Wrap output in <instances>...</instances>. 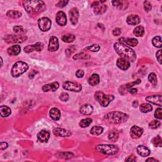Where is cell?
I'll return each mask as SVG.
<instances>
[{
    "instance_id": "obj_45",
    "label": "cell",
    "mask_w": 162,
    "mask_h": 162,
    "mask_svg": "<svg viewBox=\"0 0 162 162\" xmlns=\"http://www.w3.org/2000/svg\"><path fill=\"white\" fill-rule=\"evenodd\" d=\"M154 117L158 119H162V110L161 108H158L156 109L155 112H154Z\"/></svg>"
},
{
    "instance_id": "obj_7",
    "label": "cell",
    "mask_w": 162,
    "mask_h": 162,
    "mask_svg": "<svg viewBox=\"0 0 162 162\" xmlns=\"http://www.w3.org/2000/svg\"><path fill=\"white\" fill-rule=\"evenodd\" d=\"M63 89L73 92H80L82 90V86L78 82L66 81L63 84Z\"/></svg>"
},
{
    "instance_id": "obj_43",
    "label": "cell",
    "mask_w": 162,
    "mask_h": 162,
    "mask_svg": "<svg viewBox=\"0 0 162 162\" xmlns=\"http://www.w3.org/2000/svg\"><path fill=\"white\" fill-rule=\"evenodd\" d=\"M160 125H161L160 122H159L158 120H153L149 124V127L150 129H155L159 127Z\"/></svg>"
},
{
    "instance_id": "obj_9",
    "label": "cell",
    "mask_w": 162,
    "mask_h": 162,
    "mask_svg": "<svg viewBox=\"0 0 162 162\" xmlns=\"http://www.w3.org/2000/svg\"><path fill=\"white\" fill-rule=\"evenodd\" d=\"M38 26L41 30L46 32L50 29L51 27V21L47 17H42L38 20Z\"/></svg>"
},
{
    "instance_id": "obj_16",
    "label": "cell",
    "mask_w": 162,
    "mask_h": 162,
    "mask_svg": "<svg viewBox=\"0 0 162 162\" xmlns=\"http://www.w3.org/2000/svg\"><path fill=\"white\" fill-rule=\"evenodd\" d=\"M146 100L151 103L161 107V95H154L146 98Z\"/></svg>"
},
{
    "instance_id": "obj_3",
    "label": "cell",
    "mask_w": 162,
    "mask_h": 162,
    "mask_svg": "<svg viewBox=\"0 0 162 162\" xmlns=\"http://www.w3.org/2000/svg\"><path fill=\"white\" fill-rule=\"evenodd\" d=\"M128 115L120 111H111L105 115V119L111 124H118L125 122L128 119Z\"/></svg>"
},
{
    "instance_id": "obj_47",
    "label": "cell",
    "mask_w": 162,
    "mask_h": 162,
    "mask_svg": "<svg viewBox=\"0 0 162 162\" xmlns=\"http://www.w3.org/2000/svg\"><path fill=\"white\" fill-rule=\"evenodd\" d=\"M60 99L62 101H67L69 99V96L67 93H63L60 94Z\"/></svg>"
},
{
    "instance_id": "obj_18",
    "label": "cell",
    "mask_w": 162,
    "mask_h": 162,
    "mask_svg": "<svg viewBox=\"0 0 162 162\" xmlns=\"http://www.w3.org/2000/svg\"><path fill=\"white\" fill-rule=\"evenodd\" d=\"M59 87V83L57 82H55L51 84H48L44 85L43 86V89L44 92H48V91H52V92H55L56 90L58 89Z\"/></svg>"
},
{
    "instance_id": "obj_41",
    "label": "cell",
    "mask_w": 162,
    "mask_h": 162,
    "mask_svg": "<svg viewBox=\"0 0 162 162\" xmlns=\"http://www.w3.org/2000/svg\"><path fill=\"white\" fill-rule=\"evenodd\" d=\"M126 43L129 46L134 47L138 44V41L134 38H129L126 40Z\"/></svg>"
},
{
    "instance_id": "obj_55",
    "label": "cell",
    "mask_w": 162,
    "mask_h": 162,
    "mask_svg": "<svg viewBox=\"0 0 162 162\" xmlns=\"http://www.w3.org/2000/svg\"><path fill=\"white\" fill-rule=\"evenodd\" d=\"M146 161H157L158 162V160L154 159V158H148V159H147Z\"/></svg>"
},
{
    "instance_id": "obj_20",
    "label": "cell",
    "mask_w": 162,
    "mask_h": 162,
    "mask_svg": "<svg viewBox=\"0 0 162 162\" xmlns=\"http://www.w3.org/2000/svg\"><path fill=\"white\" fill-rule=\"evenodd\" d=\"M140 22L141 19L137 15H131L127 19V22L129 25L136 26L137 24H139Z\"/></svg>"
},
{
    "instance_id": "obj_50",
    "label": "cell",
    "mask_w": 162,
    "mask_h": 162,
    "mask_svg": "<svg viewBox=\"0 0 162 162\" xmlns=\"http://www.w3.org/2000/svg\"><path fill=\"white\" fill-rule=\"evenodd\" d=\"M75 75H76L77 78H79V79L82 78V77H83V76L84 75V72L83 70H78L76 72Z\"/></svg>"
},
{
    "instance_id": "obj_8",
    "label": "cell",
    "mask_w": 162,
    "mask_h": 162,
    "mask_svg": "<svg viewBox=\"0 0 162 162\" xmlns=\"http://www.w3.org/2000/svg\"><path fill=\"white\" fill-rule=\"evenodd\" d=\"M27 39L25 35H8L5 38V40L8 43H21Z\"/></svg>"
},
{
    "instance_id": "obj_53",
    "label": "cell",
    "mask_w": 162,
    "mask_h": 162,
    "mask_svg": "<svg viewBox=\"0 0 162 162\" xmlns=\"http://www.w3.org/2000/svg\"><path fill=\"white\" fill-rule=\"evenodd\" d=\"M8 144L6 142H1V144H0V149L1 150H4L5 149L7 148V147H8Z\"/></svg>"
},
{
    "instance_id": "obj_28",
    "label": "cell",
    "mask_w": 162,
    "mask_h": 162,
    "mask_svg": "<svg viewBox=\"0 0 162 162\" xmlns=\"http://www.w3.org/2000/svg\"><path fill=\"white\" fill-rule=\"evenodd\" d=\"M88 82L91 86H96L100 82V76L96 73H94L91 75L89 79H88Z\"/></svg>"
},
{
    "instance_id": "obj_15",
    "label": "cell",
    "mask_w": 162,
    "mask_h": 162,
    "mask_svg": "<svg viewBox=\"0 0 162 162\" xmlns=\"http://www.w3.org/2000/svg\"><path fill=\"white\" fill-rule=\"evenodd\" d=\"M56 21L60 26H65L66 22H67V21H66V17L65 13L62 11L58 12L56 16Z\"/></svg>"
},
{
    "instance_id": "obj_17",
    "label": "cell",
    "mask_w": 162,
    "mask_h": 162,
    "mask_svg": "<svg viewBox=\"0 0 162 162\" xmlns=\"http://www.w3.org/2000/svg\"><path fill=\"white\" fill-rule=\"evenodd\" d=\"M117 65L119 69L123 70H127L130 67V62L125 58H119L117 61Z\"/></svg>"
},
{
    "instance_id": "obj_23",
    "label": "cell",
    "mask_w": 162,
    "mask_h": 162,
    "mask_svg": "<svg viewBox=\"0 0 162 162\" xmlns=\"http://www.w3.org/2000/svg\"><path fill=\"white\" fill-rule=\"evenodd\" d=\"M93 111V107L90 105H85L80 108V113L83 115H91Z\"/></svg>"
},
{
    "instance_id": "obj_35",
    "label": "cell",
    "mask_w": 162,
    "mask_h": 162,
    "mask_svg": "<svg viewBox=\"0 0 162 162\" xmlns=\"http://www.w3.org/2000/svg\"><path fill=\"white\" fill-rule=\"evenodd\" d=\"M139 108H140V110L143 113H147L152 111L153 110L152 106L149 103H143L142 105H141Z\"/></svg>"
},
{
    "instance_id": "obj_21",
    "label": "cell",
    "mask_w": 162,
    "mask_h": 162,
    "mask_svg": "<svg viewBox=\"0 0 162 162\" xmlns=\"http://www.w3.org/2000/svg\"><path fill=\"white\" fill-rule=\"evenodd\" d=\"M137 152L140 156L143 157H146L150 154V150L144 146H139L137 147Z\"/></svg>"
},
{
    "instance_id": "obj_13",
    "label": "cell",
    "mask_w": 162,
    "mask_h": 162,
    "mask_svg": "<svg viewBox=\"0 0 162 162\" xmlns=\"http://www.w3.org/2000/svg\"><path fill=\"white\" fill-rule=\"evenodd\" d=\"M69 16L70 22L73 25H76V24L78 22V19L79 17V13L78 9L76 8H73L70 10L69 12Z\"/></svg>"
},
{
    "instance_id": "obj_29",
    "label": "cell",
    "mask_w": 162,
    "mask_h": 162,
    "mask_svg": "<svg viewBox=\"0 0 162 162\" xmlns=\"http://www.w3.org/2000/svg\"><path fill=\"white\" fill-rule=\"evenodd\" d=\"M0 113L3 117H7L11 114L12 110L8 107L7 106H1L0 107Z\"/></svg>"
},
{
    "instance_id": "obj_30",
    "label": "cell",
    "mask_w": 162,
    "mask_h": 162,
    "mask_svg": "<svg viewBox=\"0 0 162 162\" xmlns=\"http://www.w3.org/2000/svg\"><path fill=\"white\" fill-rule=\"evenodd\" d=\"M118 132L117 130H112L108 134V139L111 142H116L118 139Z\"/></svg>"
},
{
    "instance_id": "obj_54",
    "label": "cell",
    "mask_w": 162,
    "mask_h": 162,
    "mask_svg": "<svg viewBox=\"0 0 162 162\" xmlns=\"http://www.w3.org/2000/svg\"><path fill=\"white\" fill-rule=\"evenodd\" d=\"M129 93H131V94H136L137 93V89H136V88H131V89H129Z\"/></svg>"
},
{
    "instance_id": "obj_1",
    "label": "cell",
    "mask_w": 162,
    "mask_h": 162,
    "mask_svg": "<svg viewBox=\"0 0 162 162\" xmlns=\"http://www.w3.org/2000/svg\"><path fill=\"white\" fill-rule=\"evenodd\" d=\"M114 49L117 53L121 58L127 60L129 62H134L136 59V55L132 48L122 43H116L114 44Z\"/></svg>"
},
{
    "instance_id": "obj_6",
    "label": "cell",
    "mask_w": 162,
    "mask_h": 162,
    "mask_svg": "<svg viewBox=\"0 0 162 162\" xmlns=\"http://www.w3.org/2000/svg\"><path fill=\"white\" fill-rule=\"evenodd\" d=\"M96 150L98 152L107 155H114L118 151V147L112 144H100L96 146Z\"/></svg>"
},
{
    "instance_id": "obj_40",
    "label": "cell",
    "mask_w": 162,
    "mask_h": 162,
    "mask_svg": "<svg viewBox=\"0 0 162 162\" xmlns=\"http://www.w3.org/2000/svg\"><path fill=\"white\" fill-rule=\"evenodd\" d=\"M13 30L17 34L24 35L26 33V30L24 29V28L22 26H17L14 27Z\"/></svg>"
},
{
    "instance_id": "obj_34",
    "label": "cell",
    "mask_w": 162,
    "mask_h": 162,
    "mask_svg": "<svg viewBox=\"0 0 162 162\" xmlns=\"http://www.w3.org/2000/svg\"><path fill=\"white\" fill-rule=\"evenodd\" d=\"M75 37L74 35L73 34H66V35H63V36L62 37V39L63 42L65 43H72V42L75 40Z\"/></svg>"
},
{
    "instance_id": "obj_22",
    "label": "cell",
    "mask_w": 162,
    "mask_h": 162,
    "mask_svg": "<svg viewBox=\"0 0 162 162\" xmlns=\"http://www.w3.org/2000/svg\"><path fill=\"white\" fill-rule=\"evenodd\" d=\"M50 116L53 120H58L61 117L60 111V110H58V108H53L50 111Z\"/></svg>"
},
{
    "instance_id": "obj_49",
    "label": "cell",
    "mask_w": 162,
    "mask_h": 162,
    "mask_svg": "<svg viewBox=\"0 0 162 162\" xmlns=\"http://www.w3.org/2000/svg\"><path fill=\"white\" fill-rule=\"evenodd\" d=\"M68 3V1H60L56 6L60 7V8H62V7H64L65 5H67Z\"/></svg>"
},
{
    "instance_id": "obj_2",
    "label": "cell",
    "mask_w": 162,
    "mask_h": 162,
    "mask_svg": "<svg viewBox=\"0 0 162 162\" xmlns=\"http://www.w3.org/2000/svg\"><path fill=\"white\" fill-rule=\"evenodd\" d=\"M23 5L26 12L34 15L37 14L43 10L45 8V4L43 1H24L23 2Z\"/></svg>"
},
{
    "instance_id": "obj_31",
    "label": "cell",
    "mask_w": 162,
    "mask_h": 162,
    "mask_svg": "<svg viewBox=\"0 0 162 162\" xmlns=\"http://www.w3.org/2000/svg\"><path fill=\"white\" fill-rule=\"evenodd\" d=\"M6 15L12 19H18L22 16V13L15 10H9L6 13Z\"/></svg>"
},
{
    "instance_id": "obj_27",
    "label": "cell",
    "mask_w": 162,
    "mask_h": 162,
    "mask_svg": "<svg viewBox=\"0 0 162 162\" xmlns=\"http://www.w3.org/2000/svg\"><path fill=\"white\" fill-rule=\"evenodd\" d=\"M111 3L114 6L120 9H125L127 8L129 3L126 1H113Z\"/></svg>"
},
{
    "instance_id": "obj_19",
    "label": "cell",
    "mask_w": 162,
    "mask_h": 162,
    "mask_svg": "<svg viewBox=\"0 0 162 162\" xmlns=\"http://www.w3.org/2000/svg\"><path fill=\"white\" fill-rule=\"evenodd\" d=\"M50 133L45 130H43L38 133L37 139L41 143H46L50 139Z\"/></svg>"
},
{
    "instance_id": "obj_51",
    "label": "cell",
    "mask_w": 162,
    "mask_h": 162,
    "mask_svg": "<svg viewBox=\"0 0 162 162\" xmlns=\"http://www.w3.org/2000/svg\"><path fill=\"white\" fill-rule=\"evenodd\" d=\"M136 161V157L132 154V155H130L127 158L125 159V161Z\"/></svg>"
},
{
    "instance_id": "obj_5",
    "label": "cell",
    "mask_w": 162,
    "mask_h": 162,
    "mask_svg": "<svg viewBox=\"0 0 162 162\" xmlns=\"http://www.w3.org/2000/svg\"><path fill=\"white\" fill-rule=\"evenodd\" d=\"M94 98L102 107H107L111 101L114 100V96L110 94H105L102 91H97L94 94Z\"/></svg>"
},
{
    "instance_id": "obj_14",
    "label": "cell",
    "mask_w": 162,
    "mask_h": 162,
    "mask_svg": "<svg viewBox=\"0 0 162 162\" xmlns=\"http://www.w3.org/2000/svg\"><path fill=\"white\" fill-rule=\"evenodd\" d=\"M53 134L56 137H66L72 135V133L70 131L62 128H55L53 129Z\"/></svg>"
},
{
    "instance_id": "obj_38",
    "label": "cell",
    "mask_w": 162,
    "mask_h": 162,
    "mask_svg": "<svg viewBox=\"0 0 162 162\" xmlns=\"http://www.w3.org/2000/svg\"><path fill=\"white\" fill-rule=\"evenodd\" d=\"M148 80L150 83L153 86H156L157 84V77L156 75L154 72L150 73L148 75Z\"/></svg>"
},
{
    "instance_id": "obj_52",
    "label": "cell",
    "mask_w": 162,
    "mask_h": 162,
    "mask_svg": "<svg viewBox=\"0 0 162 162\" xmlns=\"http://www.w3.org/2000/svg\"><path fill=\"white\" fill-rule=\"evenodd\" d=\"M156 58L158 60V62H159L160 64H161V50H160L156 53Z\"/></svg>"
},
{
    "instance_id": "obj_24",
    "label": "cell",
    "mask_w": 162,
    "mask_h": 162,
    "mask_svg": "<svg viewBox=\"0 0 162 162\" xmlns=\"http://www.w3.org/2000/svg\"><path fill=\"white\" fill-rule=\"evenodd\" d=\"M21 51V48L20 46L19 45H14L12 46H10L8 48L7 50V52H8V55L11 56H16L19 55Z\"/></svg>"
},
{
    "instance_id": "obj_37",
    "label": "cell",
    "mask_w": 162,
    "mask_h": 162,
    "mask_svg": "<svg viewBox=\"0 0 162 162\" xmlns=\"http://www.w3.org/2000/svg\"><path fill=\"white\" fill-rule=\"evenodd\" d=\"M151 143L153 144V145L156 147H161L162 140L160 136L154 137V138L151 140Z\"/></svg>"
},
{
    "instance_id": "obj_33",
    "label": "cell",
    "mask_w": 162,
    "mask_h": 162,
    "mask_svg": "<svg viewBox=\"0 0 162 162\" xmlns=\"http://www.w3.org/2000/svg\"><path fill=\"white\" fill-rule=\"evenodd\" d=\"M144 34V29L142 26L136 27L134 29V34L137 37H142Z\"/></svg>"
},
{
    "instance_id": "obj_48",
    "label": "cell",
    "mask_w": 162,
    "mask_h": 162,
    "mask_svg": "<svg viewBox=\"0 0 162 162\" xmlns=\"http://www.w3.org/2000/svg\"><path fill=\"white\" fill-rule=\"evenodd\" d=\"M114 36H118L121 34V29L120 28H115V29L112 32Z\"/></svg>"
},
{
    "instance_id": "obj_44",
    "label": "cell",
    "mask_w": 162,
    "mask_h": 162,
    "mask_svg": "<svg viewBox=\"0 0 162 162\" xmlns=\"http://www.w3.org/2000/svg\"><path fill=\"white\" fill-rule=\"evenodd\" d=\"M100 47L98 44H93L92 46H90L87 48V50H89L93 52H97L100 50Z\"/></svg>"
},
{
    "instance_id": "obj_42",
    "label": "cell",
    "mask_w": 162,
    "mask_h": 162,
    "mask_svg": "<svg viewBox=\"0 0 162 162\" xmlns=\"http://www.w3.org/2000/svg\"><path fill=\"white\" fill-rule=\"evenodd\" d=\"M89 58V55L85 53H81L75 55L73 56V59L74 60H78V59H87Z\"/></svg>"
},
{
    "instance_id": "obj_26",
    "label": "cell",
    "mask_w": 162,
    "mask_h": 162,
    "mask_svg": "<svg viewBox=\"0 0 162 162\" xmlns=\"http://www.w3.org/2000/svg\"><path fill=\"white\" fill-rule=\"evenodd\" d=\"M107 10V5L105 4H101L96 6L94 8V13L96 15H101L103 14Z\"/></svg>"
},
{
    "instance_id": "obj_39",
    "label": "cell",
    "mask_w": 162,
    "mask_h": 162,
    "mask_svg": "<svg viewBox=\"0 0 162 162\" xmlns=\"http://www.w3.org/2000/svg\"><path fill=\"white\" fill-rule=\"evenodd\" d=\"M153 44L155 47L157 48H161V38L160 36L154 37L152 40Z\"/></svg>"
},
{
    "instance_id": "obj_36",
    "label": "cell",
    "mask_w": 162,
    "mask_h": 162,
    "mask_svg": "<svg viewBox=\"0 0 162 162\" xmlns=\"http://www.w3.org/2000/svg\"><path fill=\"white\" fill-rule=\"evenodd\" d=\"M92 122H93L92 119H91V118L82 119V120L80 122L79 125L82 128H86V127H87L88 126H89L91 123H92Z\"/></svg>"
},
{
    "instance_id": "obj_12",
    "label": "cell",
    "mask_w": 162,
    "mask_h": 162,
    "mask_svg": "<svg viewBox=\"0 0 162 162\" xmlns=\"http://www.w3.org/2000/svg\"><path fill=\"white\" fill-rule=\"evenodd\" d=\"M59 48V43L58 38L55 36H51L50 39V43L48 45V50L51 52L56 51Z\"/></svg>"
},
{
    "instance_id": "obj_11",
    "label": "cell",
    "mask_w": 162,
    "mask_h": 162,
    "mask_svg": "<svg viewBox=\"0 0 162 162\" xmlns=\"http://www.w3.org/2000/svg\"><path fill=\"white\" fill-rule=\"evenodd\" d=\"M144 130L139 127L137 125H134L131 129L130 134L133 139H138L140 137H141L143 134Z\"/></svg>"
},
{
    "instance_id": "obj_4",
    "label": "cell",
    "mask_w": 162,
    "mask_h": 162,
    "mask_svg": "<svg viewBox=\"0 0 162 162\" xmlns=\"http://www.w3.org/2000/svg\"><path fill=\"white\" fill-rule=\"evenodd\" d=\"M29 69V65L26 63L19 61L16 62L12 66L11 74L13 77H19Z\"/></svg>"
},
{
    "instance_id": "obj_25",
    "label": "cell",
    "mask_w": 162,
    "mask_h": 162,
    "mask_svg": "<svg viewBox=\"0 0 162 162\" xmlns=\"http://www.w3.org/2000/svg\"><path fill=\"white\" fill-rule=\"evenodd\" d=\"M141 83V80L140 79H138V80H137L136 81H134V82H131V83H129L127 84H125V85H124V86H122L120 87V88L119 90H121L122 91H120V94H122L123 92L124 91H127H127H129V89H131V88H132L134 86L136 85V84H139Z\"/></svg>"
},
{
    "instance_id": "obj_46",
    "label": "cell",
    "mask_w": 162,
    "mask_h": 162,
    "mask_svg": "<svg viewBox=\"0 0 162 162\" xmlns=\"http://www.w3.org/2000/svg\"><path fill=\"white\" fill-rule=\"evenodd\" d=\"M144 10H145V11L148 12H150V10H151V8H152V6H151V5L150 2L147 1H145L144 2Z\"/></svg>"
},
{
    "instance_id": "obj_10",
    "label": "cell",
    "mask_w": 162,
    "mask_h": 162,
    "mask_svg": "<svg viewBox=\"0 0 162 162\" xmlns=\"http://www.w3.org/2000/svg\"><path fill=\"white\" fill-rule=\"evenodd\" d=\"M44 48V44L39 42L36 44H33V45H28L26 47L24 48V51L26 53H30L34 51H41L43 50Z\"/></svg>"
},
{
    "instance_id": "obj_56",
    "label": "cell",
    "mask_w": 162,
    "mask_h": 162,
    "mask_svg": "<svg viewBox=\"0 0 162 162\" xmlns=\"http://www.w3.org/2000/svg\"><path fill=\"white\" fill-rule=\"evenodd\" d=\"M137 105H138V103H137V101H134V103H133V106L134 107H137Z\"/></svg>"
},
{
    "instance_id": "obj_32",
    "label": "cell",
    "mask_w": 162,
    "mask_h": 162,
    "mask_svg": "<svg viewBox=\"0 0 162 162\" xmlns=\"http://www.w3.org/2000/svg\"><path fill=\"white\" fill-rule=\"evenodd\" d=\"M103 132V128L100 126H94L91 129V134L94 136L100 135L102 132Z\"/></svg>"
}]
</instances>
